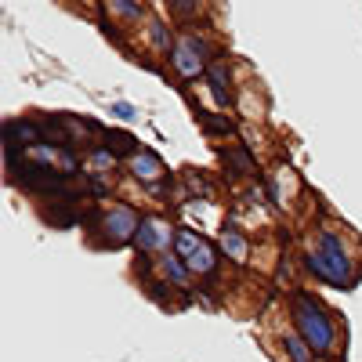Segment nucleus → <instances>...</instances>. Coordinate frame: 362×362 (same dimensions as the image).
I'll return each instance as SVG.
<instances>
[{
  "instance_id": "obj_1",
  "label": "nucleus",
  "mask_w": 362,
  "mask_h": 362,
  "mask_svg": "<svg viewBox=\"0 0 362 362\" xmlns=\"http://www.w3.org/2000/svg\"><path fill=\"white\" fill-rule=\"evenodd\" d=\"M312 268L319 272V279L326 283H334V286H348L351 279V261L341 247V239L337 232H322L319 235V250L312 254Z\"/></svg>"
},
{
  "instance_id": "obj_2",
  "label": "nucleus",
  "mask_w": 362,
  "mask_h": 362,
  "mask_svg": "<svg viewBox=\"0 0 362 362\" xmlns=\"http://www.w3.org/2000/svg\"><path fill=\"white\" fill-rule=\"evenodd\" d=\"M297 326H300V334L308 337V344L315 351H326L329 344H334V326H329V319L312 305L308 297H297Z\"/></svg>"
},
{
  "instance_id": "obj_3",
  "label": "nucleus",
  "mask_w": 362,
  "mask_h": 362,
  "mask_svg": "<svg viewBox=\"0 0 362 362\" xmlns=\"http://www.w3.org/2000/svg\"><path fill=\"white\" fill-rule=\"evenodd\" d=\"M174 247H177L181 261H189V268H192V272H214V250H210L196 232L181 228V232L174 235Z\"/></svg>"
},
{
  "instance_id": "obj_4",
  "label": "nucleus",
  "mask_w": 362,
  "mask_h": 362,
  "mask_svg": "<svg viewBox=\"0 0 362 362\" xmlns=\"http://www.w3.org/2000/svg\"><path fill=\"white\" fill-rule=\"evenodd\" d=\"M102 228L109 232V243L119 247V243H127V239H131L141 225L134 221V210H131V206H116L112 214H105V225H102Z\"/></svg>"
},
{
  "instance_id": "obj_5",
  "label": "nucleus",
  "mask_w": 362,
  "mask_h": 362,
  "mask_svg": "<svg viewBox=\"0 0 362 362\" xmlns=\"http://www.w3.org/2000/svg\"><path fill=\"white\" fill-rule=\"evenodd\" d=\"M174 239V232L163 225V221H156V218H148V221H141V228H138V247L141 250H160V247H167Z\"/></svg>"
},
{
  "instance_id": "obj_6",
  "label": "nucleus",
  "mask_w": 362,
  "mask_h": 362,
  "mask_svg": "<svg viewBox=\"0 0 362 362\" xmlns=\"http://www.w3.org/2000/svg\"><path fill=\"white\" fill-rule=\"evenodd\" d=\"M174 62H177V69L181 73H199L203 69V58H199V40H181L177 44V51H174Z\"/></svg>"
},
{
  "instance_id": "obj_7",
  "label": "nucleus",
  "mask_w": 362,
  "mask_h": 362,
  "mask_svg": "<svg viewBox=\"0 0 362 362\" xmlns=\"http://www.w3.org/2000/svg\"><path fill=\"white\" fill-rule=\"evenodd\" d=\"M221 243H225V250H228L235 261H243V257H247V239L239 235L235 228H225V232H221Z\"/></svg>"
},
{
  "instance_id": "obj_8",
  "label": "nucleus",
  "mask_w": 362,
  "mask_h": 362,
  "mask_svg": "<svg viewBox=\"0 0 362 362\" xmlns=\"http://www.w3.org/2000/svg\"><path fill=\"white\" fill-rule=\"evenodd\" d=\"M134 174L153 181V177H160V174H163V167H160V160H156V156H134Z\"/></svg>"
},
{
  "instance_id": "obj_9",
  "label": "nucleus",
  "mask_w": 362,
  "mask_h": 362,
  "mask_svg": "<svg viewBox=\"0 0 362 362\" xmlns=\"http://www.w3.org/2000/svg\"><path fill=\"white\" fill-rule=\"evenodd\" d=\"M214 90H218V98H221V102L228 98V83H225V66H214Z\"/></svg>"
},
{
  "instance_id": "obj_10",
  "label": "nucleus",
  "mask_w": 362,
  "mask_h": 362,
  "mask_svg": "<svg viewBox=\"0 0 362 362\" xmlns=\"http://www.w3.org/2000/svg\"><path fill=\"white\" fill-rule=\"evenodd\" d=\"M290 351H293V358H297V362H308V351L300 348V341H297V337H290Z\"/></svg>"
}]
</instances>
